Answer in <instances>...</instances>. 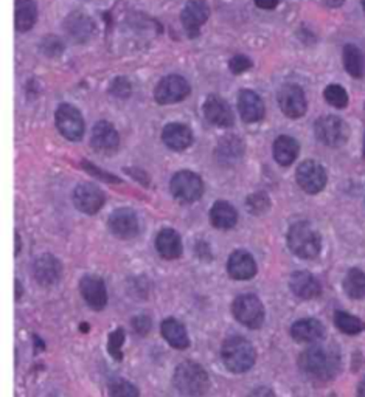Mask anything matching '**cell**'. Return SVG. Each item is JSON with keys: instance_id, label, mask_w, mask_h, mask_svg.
<instances>
[{"instance_id": "6da1fadb", "label": "cell", "mask_w": 365, "mask_h": 397, "mask_svg": "<svg viewBox=\"0 0 365 397\" xmlns=\"http://www.w3.org/2000/svg\"><path fill=\"white\" fill-rule=\"evenodd\" d=\"M299 368L309 382L327 384L339 372L340 357L335 348L313 346L299 357Z\"/></svg>"}, {"instance_id": "7a4b0ae2", "label": "cell", "mask_w": 365, "mask_h": 397, "mask_svg": "<svg viewBox=\"0 0 365 397\" xmlns=\"http://www.w3.org/2000/svg\"><path fill=\"white\" fill-rule=\"evenodd\" d=\"M173 384L178 390L188 397H201L209 390V374L199 363L187 360L174 369Z\"/></svg>"}, {"instance_id": "3957f363", "label": "cell", "mask_w": 365, "mask_h": 397, "mask_svg": "<svg viewBox=\"0 0 365 397\" xmlns=\"http://www.w3.org/2000/svg\"><path fill=\"white\" fill-rule=\"evenodd\" d=\"M221 357L230 372L243 374L255 365L257 352L249 340L243 337H230L222 343Z\"/></svg>"}, {"instance_id": "277c9868", "label": "cell", "mask_w": 365, "mask_h": 397, "mask_svg": "<svg viewBox=\"0 0 365 397\" xmlns=\"http://www.w3.org/2000/svg\"><path fill=\"white\" fill-rule=\"evenodd\" d=\"M288 247L294 255L301 259H314L320 253L322 239L317 230L308 222L294 224L286 236Z\"/></svg>"}, {"instance_id": "5b68a950", "label": "cell", "mask_w": 365, "mask_h": 397, "mask_svg": "<svg viewBox=\"0 0 365 397\" xmlns=\"http://www.w3.org/2000/svg\"><path fill=\"white\" fill-rule=\"evenodd\" d=\"M232 312L235 319L249 329H258L265 323V306L258 297L250 293L240 295L233 301Z\"/></svg>"}, {"instance_id": "8992f818", "label": "cell", "mask_w": 365, "mask_h": 397, "mask_svg": "<svg viewBox=\"0 0 365 397\" xmlns=\"http://www.w3.org/2000/svg\"><path fill=\"white\" fill-rule=\"evenodd\" d=\"M314 131L317 138H319L323 145H327L330 148L342 146L348 140V135H350V129H348L347 123L342 120V118L335 115L320 117L319 120L315 122Z\"/></svg>"}, {"instance_id": "52a82bcc", "label": "cell", "mask_w": 365, "mask_h": 397, "mask_svg": "<svg viewBox=\"0 0 365 397\" xmlns=\"http://www.w3.org/2000/svg\"><path fill=\"white\" fill-rule=\"evenodd\" d=\"M171 193L184 203L199 201L204 194L202 179L192 171H179L171 179Z\"/></svg>"}, {"instance_id": "ba28073f", "label": "cell", "mask_w": 365, "mask_h": 397, "mask_svg": "<svg viewBox=\"0 0 365 397\" xmlns=\"http://www.w3.org/2000/svg\"><path fill=\"white\" fill-rule=\"evenodd\" d=\"M57 128L67 140L78 141L84 135V120L81 112L72 105H61L54 114Z\"/></svg>"}, {"instance_id": "9c48e42d", "label": "cell", "mask_w": 365, "mask_h": 397, "mask_svg": "<svg viewBox=\"0 0 365 397\" xmlns=\"http://www.w3.org/2000/svg\"><path fill=\"white\" fill-rule=\"evenodd\" d=\"M296 179L299 186L308 194H317L327 185V171L320 163L314 160H306L300 163L296 171Z\"/></svg>"}, {"instance_id": "30bf717a", "label": "cell", "mask_w": 365, "mask_h": 397, "mask_svg": "<svg viewBox=\"0 0 365 397\" xmlns=\"http://www.w3.org/2000/svg\"><path fill=\"white\" fill-rule=\"evenodd\" d=\"M190 95V84L184 76L170 75L161 79L154 90V97L158 105H173L185 100Z\"/></svg>"}, {"instance_id": "8fae6325", "label": "cell", "mask_w": 365, "mask_h": 397, "mask_svg": "<svg viewBox=\"0 0 365 397\" xmlns=\"http://www.w3.org/2000/svg\"><path fill=\"white\" fill-rule=\"evenodd\" d=\"M279 106L282 112L292 120L303 117L306 112V98L303 89L297 84H284L279 92Z\"/></svg>"}, {"instance_id": "7c38bea8", "label": "cell", "mask_w": 365, "mask_h": 397, "mask_svg": "<svg viewBox=\"0 0 365 397\" xmlns=\"http://www.w3.org/2000/svg\"><path fill=\"white\" fill-rule=\"evenodd\" d=\"M209 16L210 10L205 0H188L184 11L180 14L182 25H184L188 37L199 36L201 27L207 22Z\"/></svg>"}, {"instance_id": "4fadbf2b", "label": "cell", "mask_w": 365, "mask_h": 397, "mask_svg": "<svg viewBox=\"0 0 365 397\" xmlns=\"http://www.w3.org/2000/svg\"><path fill=\"white\" fill-rule=\"evenodd\" d=\"M109 230L114 236L120 239H132L140 232V224L137 214L128 208L115 210L109 218Z\"/></svg>"}, {"instance_id": "5bb4252c", "label": "cell", "mask_w": 365, "mask_h": 397, "mask_svg": "<svg viewBox=\"0 0 365 397\" xmlns=\"http://www.w3.org/2000/svg\"><path fill=\"white\" fill-rule=\"evenodd\" d=\"M79 290L84 301L95 311H101L108 304V292L105 281L98 276L86 275L81 281H79Z\"/></svg>"}, {"instance_id": "9a60e30c", "label": "cell", "mask_w": 365, "mask_h": 397, "mask_svg": "<svg viewBox=\"0 0 365 397\" xmlns=\"http://www.w3.org/2000/svg\"><path fill=\"white\" fill-rule=\"evenodd\" d=\"M92 148L100 154H114L118 145H120V137L115 128L108 122H100L95 124L92 129V137H91Z\"/></svg>"}, {"instance_id": "2e32d148", "label": "cell", "mask_w": 365, "mask_h": 397, "mask_svg": "<svg viewBox=\"0 0 365 397\" xmlns=\"http://www.w3.org/2000/svg\"><path fill=\"white\" fill-rule=\"evenodd\" d=\"M74 203L79 211L86 214H95L105 205V196L98 186L92 184H81L74 191Z\"/></svg>"}, {"instance_id": "e0dca14e", "label": "cell", "mask_w": 365, "mask_h": 397, "mask_svg": "<svg viewBox=\"0 0 365 397\" xmlns=\"http://www.w3.org/2000/svg\"><path fill=\"white\" fill-rule=\"evenodd\" d=\"M62 275V266L59 263L58 258H54L53 255H42L39 256L35 264H33V276L36 283H39L44 288H50L54 285Z\"/></svg>"}, {"instance_id": "ac0fdd59", "label": "cell", "mask_w": 365, "mask_h": 397, "mask_svg": "<svg viewBox=\"0 0 365 397\" xmlns=\"http://www.w3.org/2000/svg\"><path fill=\"white\" fill-rule=\"evenodd\" d=\"M227 272L236 281H248L257 275L255 259L249 251L236 250L227 261Z\"/></svg>"}, {"instance_id": "d6986e66", "label": "cell", "mask_w": 365, "mask_h": 397, "mask_svg": "<svg viewBox=\"0 0 365 397\" xmlns=\"http://www.w3.org/2000/svg\"><path fill=\"white\" fill-rule=\"evenodd\" d=\"M64 28L67 31V35L78 44H84L87 41H91V37L95 33L93 20L83 11H75L72 14H69L64 22Z\"/></svg>"}, {"instance_id": "ffe728a7", "label": "cell", "mask_w": 365, "mask_h": 397, "mask_svg": "<svg viewBox=\"0 0 365 397\" xmlns=\"http://www.w3.org/2000/svg\"><path fill=\"white\" fill-rule=\"evenodd\" d=\"M204 114L212 124H216L219 128H230L235 123L232 109H230L224 100L216 97V95H212L204 102Z\"/></svg>"}, {"instance_id": "44dd1931", "label": "cell", "mask_w": 365, "mask_h": 397, "mask_svg": "<svg viewBox=\"0 0 365 397\" xmlns=\"http://www.w3.org/2000/svg\"><path fill=\"white\" fill-rule=\"evenodd\" d=\"M291 336L297 343L314 345L325 338V328L319 320L303 319L292 324Z\"/></svg>"}, {"instance_id": "7402d4cb", "label": "cell", "mask_w": 365, "mask_h": 397, "mask_svg": "<svg viewBox=\"0 0 365 397\" xmlns=\"http://www.w3.org/2000/svg\"><path fill=\"white\" fill-rule=\"evenodd\" d=\"M289 288L294 295L301 300H314L322 293V285L317 278L309 272H296L289 280Z\"/></svg>"}, {"instance_id": "603a6c76", "label": "cell", "mask_w": 365, "mask_h": 397, "mask_svg": "<svg viewBox=\"0 0 365 397\" xmlns=\"http://www.w3.org/2000/svg\"><path fill=\"white\" fill-rule=\"evenodd\" d=\"M238 110L243 122L245 123H257L265 117V105L255 92L243 90L238 97Z\"/></svg>"}, {"instance_id": "cb8c5ba5", "label": "cell", "mask_w": 365, "mask_h": 397, "mask_svg": "<svg viewBox=\"0 0 365 397\" xmlns=\"http://www.w3.org/2000/svg\"><path fill=\"white\" fill-rule=\"evenodd\" d=\"M162 140L173 150H184L193 143V134L185 124L170 123L163 128Z\"/></svg>"}, {"instance_id": "d4e9b609", "label": "cell", "mask_w": 365, "mask_h": 397, "mask_svg": "<svg viewBox=\"0 0 365 397\" xmlns=\"http://www.w3.org/2000/svg\"><path fill=\"white\" fill-rule=\"evenodd\" d=\"M156 249L165 259H178L182 255L180 236L171 228H163L156 237Z\"/></svg>"}, {"instance_id": "484cf974", "label": "cell", "mask_w": 365, "mask_h": 397, "mask_svg": "<svg viewBox=\"0 0 365 397\" xmlns=\"http://www.w3.org/2000/svg\"><path fill=\"white\" fill-rule=\"evenodd\" d=\"M272 153L277 163L282 166H289L296 162V158L300 153V145L296 138L289 137V135H280V137L274 141Z\"/></svg>"}, {"instance_id": "4316f807", "label": "cell", "mask_w": 365, "mask_h": 397, "mask_svg": "<svg viewBox=\"0 0 365 397\" xmlns=\"http://www.w3.org/2000/svg\"><path fill=\"white\" fill-rule=\"evenodd\" d=\"M162 337L168 341V345L176 349H187L190 346L188 333L184 324L174 319H166L162 321L161 326Z\"/></svg>"}, {"instance_id": "83f0119b", "label": "cell", "mask_w": 365, "mask_h": 397, "mask_svg": "<svg viewBox=\"0 0 365 397\" xmlns=\"http://www.w3.org/2000/svg\"><path fill=\"white\" fill-rule=\"evenodd\" d=\"M16 30L19 33L33 28L37 19V8L33 0H16Z\"/></svg>"}, {"instance_id": "f1b7e54d", "label": "cell", "mask_w": 365, "mask_h": 397, "mask_svg": "<svg viewBox=\"0 0 365 397\" xmlns=\"http://www.w3.org/2000/svg\"><path fill=\"white\" fill-rule=\"evenodd\" d=\"M210 222L219 230L233 228L238 222V213L228 202H216L210 210Z\"/></svg>"}, {"instance_id": "f546056e", "label": "cell", "mask_w": 365, "mask_h": 397, "mask_svg": "<svg viewBox=\"0 0 365 397\" xmlns=\"http://www.w3.org/2000/svg\"><path fill=\"white\" fill-rule=\"evenodd\" d=\"M344 66L348 75L353 78H361L364 75L365 59L362 52L353 44H348L344 47Z\"/></svg>"}, {"instance_id": "4dcf8cb0", "label": "cell", "mask_w": 365, "mask_h": 397, "mask_svg": "<svg viewBox=\"0 0 365 397\" xmlns=\"http://www.w3.org/2000/svg\"><path fill=\"white\" fill-rule=\"evenodd\" d=\"M344 290L353 300L365 298V273L361 268H350L344 280Z\"/></svg>"}, {"instance_id": "1f68e13d", "label": "cell", "mask_w": 365, "mask_h": 397, "mask_svg": "<svg viewBox=\"0 0 365 397\" xmlns=\"http://www.w3.org/2000/svg\"><path fill=\"white\" fill-rule=\"evenodd\" d=\"M335 324L340 332L347 333V336H356L365 329V323L361 319L344 311H337L335 314Z\"/></svg>"}, {"instance_id": "d6a6232c", "label": "cell", "mask_w": 365, "mask_h": 397, "mask_svg": "<svg viewBox=\"0 0 365 397\" xmlns=\"http://www.w3.org/2000/svg\"><path fill=\"white\" fill-rule=\"evenodd\" d=\"M243 141L240 138L233 137V135H228V137L222 138L218 148V155L224 162L230 160H238L243 155Z\"/></svg>"}, {"instance_id": "836d02e7", "label": "cell", "mask_w": 365, "mask_h": 397, "mask_svg": "<svg viewBox=\"0 0 365 397\" xmlns=\"http://www.w3.org/2000/svg\"><path fill=\"white\" fill-rule=\"evenodd\" d=\"M325 100L328 101V105L336 109H345L348 105V93L342 85L339 84H330L323 92Z\"/></svg>"}, {"instance_id": "e575fe53", "label": "cell", "mask_w": 365, "mask_h": 397, "mask_svg": "<svg viewBox=\"0 0 365 397\" xmlns=\"http://www.w3.org/2000/svg\"><path fill=\"white\" fill-rule=\"evenodd\" d=\"M109 394L110 397H140V393L136 388V385H132L128 380L118 379L114 380L109 386Z\"/></svg>"}, {"instance_id": "d590c367", "label": "cell", "mask_w": 365, "mask_h": 397, "mask_svg": "<svg viewBox=\"0 0 365 397\" xmlns=\"http://www.w3.org/2000/svg\"><path fill=\"white\" fill-rule=\"evenodd\" d=\"M124 343V332L123 329H117L109 336V341H108V348H109V354L114 357V360L122 362L123 360V352H122V346Z\"/></svg>"}, {"instance_id": "8d00e7d4", "label": "cell", "mask_w": 365, "mask_h": 397, "mask_svg": "<svg viewBox=\"0 0 365 397\" xmlns=\"http://www.w3.org/2000/svg\"><path fill=\"white\" fill-rule=\"evenodd\" d=\"M245 205H248V210L252 214H263L271 206V201H269V197L265 193H255L248 197Z\"/></svg>"}, {"instance_id": "74e56055", "label": "cell", "mask_w": 365, "mask_h": 397, "mask_svg": "<svg viewBox=\"0 0 365 397\" xmlns=\"http://www.w3.org/2000/svg\"><path fill=\"white\" fill-rule=\"evenodd\" d=\"M131 90H132L131 83L126 78H115L109 85V92L112 93L114 97L122 98V100L128 98L131 95Z\"/></svg>"}, {"instance_id": "f35d334b", "label": "cell", "mask_w": 365, "mask_h": 397, "mask_svg": "<svg viewBox=\"0 0 365 397\" xmlns=\"http://www.w3.org/2000/svg\"><path fill=\"white\" fill-rule=\"evenodd\" d=\"M230 71L235 75H241L244 71H248L252 67V61L245 57V54H235V57L228 62Z\"/></svg>"}, {"instance_id": "ab89813d", "label": "cell", "mask_w": 365, "mask_h": 397, "mask_svg": "<svg viewBox=\"0 0 365 397\" xmlns=\"http://www.w3.org/2000/svg\"><path fill=\"white\" fill-rule=\"evenodd\" d=\"M62 42L59 41L58 37L50 36V37H45L44 42H42V52L47 54V57H58V54L62 52Z\"/></svg>"}, {"instance_id": "60d3db41", "label": "cell", "mask_w": 365, "mask_h": 397, "mask_svg": "<svg viewBox=\"0 0 365 397\" xmlns=\"http://www.w3.org/2000/svg\"><path fill=\"white\" fill-rule=\"evenodd\" d=\"M151 326H153V324H151V319L146 315H139L132 320V328L139 336H146V333L151 331Z\"/></svg>"}, {"instance_id": "b9f144b4", "label": "cell", "mask_w": 365, "mask_h": 397, "mask_svg": "<svg viewBox=\"0 0 365 397\" xmlns=\"http://www.w3.org/2000/svg\"><path fill=\"white\" fill-rule=\"evenodd\" d=\"M248 397H277L272 390H269L266 386H260L257 390H253Z\"/></svg>"}, {"instance_id": "7bdbcfd3", "label": "cell", "mask_w": 365, "mask_h": 397, "mask_svg": "<svg viewBox=\"0 0 365 397\" xmlns=\"http://www.w3.org/2000/svg\"><path fill=\"white\" fill-rule=\"evenodd\" d=\"M255 5L261 10H274V8L279 5V0H253Z\"/></svg>"}, {"instance_id": "ee69618b", "label": "cell", "mask_w": 365, "mask_h": 397, "mask_svg": "<svg viewBox=\"0 0 365 397\" xmlns=\"http://www.w3.org/2000/svg\"><path fill=\"white\" fill-rule=\"evenodd\" d=\"M14 288H16V301H19L22 298V284L19 280L14 281Z\"/></svg>"}, {"instance_id": "f6af8a7d", "label": "cell", "mask_w": 365, "mask_h": 397, "mask_svg": "<svg viewBox=\"0 0 365 397\" xmlns=\"http://www.w3.org/2000/svg\"><path fill=\"white\" fill-rule=\"evenodd\" d=\"M358 397H365V377L359 382V386H358Z\"/></svg>"}, {"instance_id": "bcb514c9", "label": "cell", "mask_w": 365, "mask_h": 397, "mask_svg": "<svg viewBox=\"0 0 365 397\" xmlns=\"http://www.w3.org/2000/svg\"><path fill=\"white\" fill-rule=\"evenodd\" d=\"M21 251V237L19 233H16V255H19Z\"/></svg>"}, {"instance_id": "7dc6e473", "label": "cell", "mask_w": 365, "mask_h": 397, "mask_svg": "<svg viewBox=\"0 0 365 397\" xmlns=\"http://www.w3.org/2000/svg\"><path fill=\"white\" fill-rule=\"evenodd\" d=\"M81 331H83V332H87V331H89V326H87V324H83V326H81Z\"/></svg>"}, {"instance_id": "c3c4849f", "label": "cell", "mask_w": 365, "mask_h": 397, "mask_svg": "<svg viewBox=\"0 0 365 397\" xmlns=\"http://www.w3.org/2000/svg\"><path fill=\"white\" fill-rule=\"evenodd\" d=\"M361 4H362V8H364V11H365V0H362Z\"/></svg>"}]
</instances>
